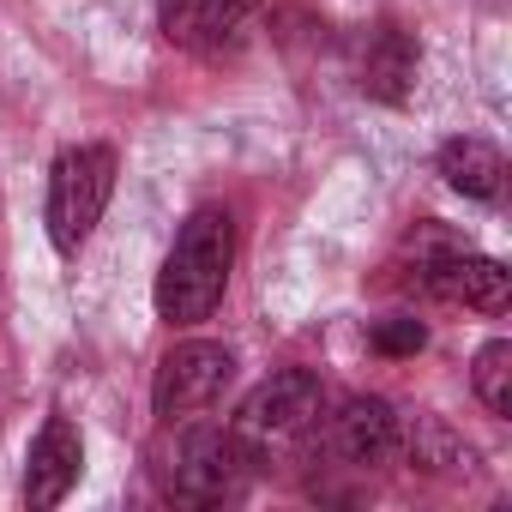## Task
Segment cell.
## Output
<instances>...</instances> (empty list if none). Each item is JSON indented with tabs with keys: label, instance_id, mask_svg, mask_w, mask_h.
<instances>
[{
	"label": "cell",
	"instance_id": "1",
	"mask_svg": "<svg viewBox=\"0 0 512 512\" xmlns=\"http://www.w3.org/2000/svg\"><path fill=\"white\" fill-rule=\"evenodd\" d=\"M229 266H235V223H229L223 205H199L175 229V247H169V260L157 272V314L169 326L211 320L217 302H223Z\"/></svg>",
	"mask_w": 512,
	"mask_h": 512
},
{
	"label": "cell",
	"instance_id": "2",
	"mask_svg": "<svg viewBox=\"0 0 512 512\" xmlns=\"http://www.w3.org/2000/svg\"><path fill=\"white\" fill-rule=\"evenodd\" d=\"M115 193V151L109 145H73L55 157L49 169V241L55 253H73L91 241V229L103 223V205Z\"/></svg>",
	"mask_w": 512,
	"mask_h": 512
},
{
	"label": "cell",
	"instance_id": "3",
	"mask_svg": "<svg viewBox=\"0 0 512 512\" xmlns=\"http://www.w3.org/2000/svg\"><path fill=\"white\" fill-rule=\"evenodd\" d=\"M247 434L235 428H187L169 452V494L187 506H217L247 482Z\"/></svg>",
	"mask_w": 512,
	"mask_h": 512
},
{
	"label": "cell",
	"instance_id": "4",
	"mask_svg": "<svg viewBox=\"0 0 512 512\" xmlns=\"http://www.w3.org/2000/svg\"><path fill=\"white\" fill-rule=\"evenodd\" d=\"M229 380H235V350H229V344H211V338H187V344H175V350L157 362L151 410H157L163 422L193 416V410H211Z\"/></svg>",
	"mask_w": 512,
	"mask_h": 512
},
{
	"label": "cell",
	"instance_id": "5",
	"mask_svg": "<svg viewBox=\"0 0 512 512\" xmlns=\"http://www.w3.org/2000/svg\"><path fill=\"white\" fill-rule=\"evenodd\" d=\"M308 422H320V380L308 368H278L272 380H260L241 410H235V434L247 440H278V434H302Z\"/></svg>",
	"mask_w": 512,
	"mask_h": 512
},
{
	"label": "cell",
	"instance_id": "6",
	"mask_svg": "<svg viewBox=\"0 0 512 512\" xmlns=\"http://www.w3.org/2000/svg\"><path fill=\"white\" fill-rule=\"evenodd\" d=\"M416 67H422V55H416L410 31H398L392 19H380V25H368L356 37V85L374 103H410Z\"/></svg>",
	"mask_w": 512,
	"mask_h": 512
},
{
	"label": "cell",
	"instance_id": "7",
	"mask_svg": "<svg viewBox=\"0 0 512 512\" xmlns=\"http://www.w3.org/2000/svg\"><path fill=\"white\" fill-rule=\"evenodd\" d=\"M79 470H85V440H79V428H73L67 416H49L43 434L31 440V458H25V506H31V512L61 506V500L73 494Z\"/></svg>",
	"mask_w": 512,
	"mask_h": 512
},
{
	"label": "cell",
	"instance_id": "8",
	"mask_svg": "<svg viewBox=\"0 0 512 512\" xmlns=\"http://www.w3.org/2000/svg\"><path fill=\"white\" fill-rule=\"evenodd\" d=\"M253 13V0H157V25L187 55H223Z\"/></svg>",
	"mask_w": 512,
	"mask_h": 512
},
{
	"label": "cell",
	"instance_id": "9",
	"mask_svg": "<svg viewBox=\"0 0 512 512\" xmlns=\"http://www.w3.org/2000/svg\"><path fill=\"white\" fill-rule=\"evenodd\" d=\"M392 446H398V416L386 398L356 392L338 404V416H326V452L344 464H380L392 458Z\"/></svg>",
	"mask_w": 512,
	"mask_h": 512
},
{
	"label": "cell",
	"instance_id": "10",
	"mask_svg": "<svg viewBox=\"0 0 512 512\" xmlns=\"http://www.w3.org/2000/svg\"><path fill=\"white\" fill-rule=\"evenodd\" d=\"M428 290L446 296V302H464L476 314H506V302H512V278L488 253H446V260H434Z\"/></svg>",
	"mask_w": 512,
	"mask_h": 512
},
{
	"label": "cell",
	"instance_id": "11",
	"mask_svg": "<svg viewBox=\"0 0 512 512\" xmlns=\"http://www.w3.org/2000/svg\"><path fill=\"white\" fill-rule=\"evenodd\" d=\"M440 175H446V187L464 193V199H494L506 163H500V151H494L488 139H446V145H440Z\"/></svg>",
	"mask_w": 512,
	"mask_h": 512
},
{
	"label": "cell",
	"instance_id": "12",
	"mask_svg": "<svg viewBox=\"0 0 512 512\" xmlns=\"http://www.w3.org/2000/svg\"><path fill=\"white\" fill-rule=\"evenodd\" d=\"M470 386H476V398H482L488 416H512V344L506 338H494V344L476 350Z\"/></svg>",
	"mask_w": 512,
	"mask_h": 512
},
{
	"label": "cell",
	"instance_id": "13",
	"mask_svg": "<svg viewBox=\"0 0 512 512\" xmlns=\"http://www.w3.org/2000/svg\"><path fill=\"white\" fill-rule=\"evenodd\" d=\"M368 344H374L380 356H416V350L428 344V326L410 320V314H392V320H380V326L368 332Z\"/></svg>",
	"mask_w": 512,
	"mask_h": 512
}]
</instances>
